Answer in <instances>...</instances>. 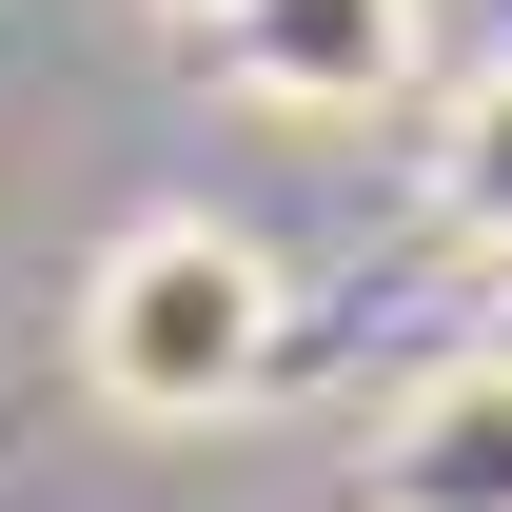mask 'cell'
I'll use <instances>...</instances> for the list:
<instances>
[{
  "label": "cell",
  "mask_w": 512,
  "mask_h": 512,
  "mask_svg": "<svg viewBox=\"0 0 512 512\" xmlns=\"http://www.w3.org/2000/svg\"><path fill=\"white\" fill-rule=\"evenodd\" d=\"M355 493H375V512H512V375H493V355L414 375L375 414V453H355Z\"/></svg>",
  "instance_id": "3957f363"
},
{
  "label": "cell",
  "mask_w": 512,
  "mask_h": 512,
  "mask_svg": "<svg viewBox=\"0 0 512 512\" xmlns=\"http://www.w3.org/2000/svg\"><path fill=\"white\" fill-rule=\"evenodd\" d=\"M473 355H493V375H512V296H493V335H473Z\"/></svg>",
  "instance_id": "5b68a950"
},
{
  "label": "cell",
  "mask_w": 512,
  "mask_h": 512,
  "mask_svg": "<svg viewBox=\"0 0 512 512\" xmlns=\"http://www.w3.org/2000/svg\"><path fill=\"white\" fill-rule=\"evenodd\" d=\"M276 355H296V276L237 217L178 197V217H119L79 256V394L119 434H217V414L276 394Z\"/></svg>",
  "instance_id": "6da1fadb"
},
{
  "label": "cell",
  "mask_w": 512,
  "mask_h": 512,
  "mask_svg": "<svg viewBox=\"0 0 512 512\" xmlns=\"http://www.w3.org/2000/svg\"><path fill=\"white\" fill-rule=\"evenodd\" d=\"M197 40H217V79H237L256 119H316V138L394 119L414 60H434V20H414V0H217Z\"/></svg>",
  "instance_id": "7a4b0ae2"
},
{
  "label": "cell",
  "mask_w": 512,
  "mask_h": 512,
  "mask_svg": "<svg viewBox=\"0 0 512 512\" xmlns=\"http://www.w3.org/2000/svg\"><path fill=\"white\" fill-rule=\"evenodd\" d=\"M178 20H217V0H178Z\"/></svg>",
  "instance_id": "8992f818"
},
{
  "label": "cell",
  "mask_w": 512,
  "mask_h": 512,
  "mask_svg": "<svg viewBox=\"0 0 512 512\" xmlns=\"http://www.w3.org/2000/svg\"><path fill=\"white\" fill-rule=\"evenodd\" d=\"M434 217H453L473 256H512V60L453 79V119H434Z\"/></svg>",
  "instance_id": "277c9868"
}]
</instances>
